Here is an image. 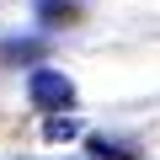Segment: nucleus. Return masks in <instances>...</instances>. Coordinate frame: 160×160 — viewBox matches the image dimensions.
<instances>
[{
  "label": "nucleus",
  "instance_id": "1",
  "mask_svg": "<svg viewBox=\"0 0 160 160\" xmlns=\"http://www.w3.org/2000/svg\"><path fill=\"white\" fill-rule=\"evenodd\" d=\"M27 102L43 107V112H69V107H75V86H69V75H64V69L38 64V69L27 75Z\"/></svg>",
  "mask_w": 160,
  "mask_h": 160
},
{
  "label": "nucleus",
  "instance_id": "2",
  "mask_svg": "<svg viewBox=\"0 0 160 160\" xmlns=\"http://www.w3.org/2000/svg\"><path fill=\"white\" fill-rule=\"evenodd\" d=\"M38 22L43 27H75L80 22V0H38Z\"/></svg>",
  "mask_w": 160,
  "mask_h": 160
},
{
  "label": "nucleus",
  "instance_id": "3",
  "mask_svg": "<svg viewBox=\"0 0 160 160\" xmlns=\"http://www.w3.org/2000/svg\"><path fill=\"white\" fill-rule=\"evenodd\" d=\"M80 133V123L69 118V112H48V123H43V139L48 144H64V139H75Z\"/></svg>",
  "mask_w": 160,
  "mask_h": 160
},
{
  "label": "nucleus",
  "instance_id": "4",
  "mask_svg": "<svg viewBox=\"0 0 160 160\" xmlns=\"http://www.w3.org/2000/svg\"><path fill=\"white\" fill-rule=\"evenodd\" d=\"M91 160H139L128 144H112V139H91Z\"/></svg>",
  "mask_w": 160,
  "mask_h": 160
}]
</instances>
